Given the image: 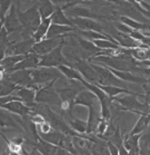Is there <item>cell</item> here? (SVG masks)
<instances>
[{
    "instance_id": "obj_1",
    "label": "cell",
    "mask_w": 150,
    "mask_h": 155,
    "mask_svg": "<svg viewBox=\"0 0 150 155\" xmlns=\"http://www.w3.org/2000/svg\"><path fill=\"white\" fill-rule=\"evenodd\" d=\"M14 4L17 6L18 18H19L21 26H22L21 36H22V38H30L35 34V31L37 30L38 26L40 25V22L42 20L38 9V5L35 4L30 8H28L27 10L21 11L20 2L16 1Z\"/></svg>"
},
{
    "instance_id": "obj_2",
    "label": "cell",
    "mask_w": 150,
    "mask_h": 155,
    "mask_svg": "<svg viewBox=\"0 0 150 155\" xmlns=\"http://www.w3.org/2000/svg\"><path fill=\"white\" fill-rule=\"evenodd\" d=\"M66 40L62 41L59 46H57L55 49L49 51L46 55H42L40 57V61H39V67H58L60 65H69L72 66V64L63 56L62 49L63 46L66 45Z\"/></svg>"
},
{
    "instance_id": "obj_3",
    "label": "cell",
    "mask_w": 150,
    "mask_h": 155,
    "mask_svg": "<svg viewBox=\"0 0 150 155\" xmlns=\"http://www.w3.org/2000/svg\"><path fill=\"white\" fill-rule=\"evenodd\" d=\"M56 81H53L48 84L41 85L37 93H36V102L40 104H46L49 106H58L61 105V98L59 94L55 89L53 84Z\"/></svg>"
},
{
    "instance_id": "obj_4",
    "label": "cell",
    "mask_w": 150,
    "mask_h": 155,
    "mask_svg": "<svg viewBox=\"0 0 150 155\" xmlns=\"http://www.w3.org/2000/svg\"><path fill=\"white\" fill-rule=\"evenodd\" d=\"M137 97H142V94L137 95V94H125L123 97L117 98L120 104H121L127 112H131L137 115H142V114H150V106L146 102H139Z\"/></svg>"
},
{
    "instance_id": "obj_5",
    "label": "cell",
    "mask_w": 150,
    "mask_h": 155,
    "mask_svg": "<svg viewBox=\"0 0 150 155\" xmlns=\"http://www.w3.org/2000/svg\"><path fill=\"white\" fill-rule=\"evenodd\" d=\"M62 76L61 71L57 67H37L31 69L32 83L39 86L57 81Z\"/></svg>"
},
{
    "instance_id": "obj_6",
    "label": "cell",
    "mask_w": 150,
    "mask_h": 155,
    "mask_svg": "<svg viewBox=\"0 0 150 155\" xmlns=\"http://www.w3.org/2000/svg\"><path fill=\"white\" fill-rule=\"evenodd\" d=\"M92 67L94 68V71L98 75V83L97 84L101 85H115V86H120V87H126L125 83L126 81L118 78L107 66L100 65V64L94 63L90 61Z\"/></svg>"
},
{
    "instance_id": "obj_7",
    "label": "cell",
    "mask_w": 150,
    "mask_h": 155,
    "mask_svg": "<svg viewBox=\"0 0 150 155\" xmlns=\"http://www.w3.org/2000/svg\"><path fill=\"white\" fill-rule=\"evenodd\" d=\"M67 16L69 18L72 17H82V18H90V19H94V20H115L113 16H104L96 12V11L91 10L90 8L85 7V6H79L76 5L73 7H70L69 9H67Z\"/></svg>"
},
{
    "instance_id": "obj_8",
    "label": "cell",
    "mask_w": 150,
    "mask_h": 155,
    "mask_svg": "<svg viewBox=\"0 0 150 155\" xmlns=\"http://www.w3.org/2000/svg\"><path fill=\"white\" fill-rule=\"evenodd\" d=\"M72 66L80 71L82 77L87 81L94 83V84H97L98 83V75L96 73V71H94V68L92 67L91 63L88 59L76 55V56H73Z\"/></svg>"
},
{
    "instance_id": "obj_9",
    "label": "cell",
    "mask_w": 150,
    "mask_h": 155,
    "mask_svg": "<svg viewBox=\"0 0 150 155\" xmlns=\"http://www.w3.org/2000/svg\"><path fill=\"white\" fill-rule=\"evenodd\" d=\"M71 84H68L65 87L58 88L57 92L59 94L60 98H61V102H67L70 103L73 105V102H75V98L76 96L78 95V93L82 91L84 88H86L82 85V83L79 81H70ZM75 106V105H73Z\"/></svg>"
},
{
    "instance_id": "obj_10",
    "label": "cell",
    "mask_w": 150,
    "mask_h": 155,
    "mask_svg": "<svg viewBox=\"0 0 150 155\" xmlns=\"http://www.w3.org/2000/svg\"><path fill=\"white\" fill-rule=\"evenodd\" d=\"M68 37H55V38H43L40 41L35 42V45L32 47V51L36 54H38L40 56L48 54L49 51H51L55 49L57 46H59L62 41L66 40Z\"/></svg>"
},
{
    "instance_id": "obj_11",
    "label": "cell",
    "mask_w": 150,
    "mask_h": 155,
    "mask_svg": "<svg viewBox=\"0 0 150 155\" xmlns=\"http://www.w3.org/2000/svg\"><path fill=\"white\" fill-rule=\"evenodd\" d=\"M1 108L8 110L9 113L14 114L17 116L21 117L22 120H28L30 114L32 113V108L26 105L22 101H11L1 106Z\"/></svg>"
},
{
    "instance_id": "obj_12",
    "label": "cell",
    "mask_w": 150,
    "mask_h": 155,
    "mask_svg": "<svg viewBox=\"0 0 150 155\" xmlns=\"http://www.w3.org/2000/svg\"><path fill=\"white\" fill-rule=\"evenodd\" d=\"M35 39L30 38H22L21 41H12L9 48L7 50V55H27L31 53L32 47L35 45Z\"/></svg>"
},
{
    "instance_id": "obj_13",
    "label": "cell",
    "mask_w": 150,
    "mask_h": 155,
    "mask_svg": "<svg viewBox=\"0 0 150 155\" xmlns=\"http://www.w3.org/2000/svg\"><path fill=\"white\" fill-rule=\"evenodd\" d=\"M75 27L78 29H84V30H96V31L102 32V34H107L105 32V27L99 22V20H94L90 18H82V17H72L70 18Z\"/></svg>"
},
{
    "instance_id": "obj_14",
    "label": "cell",
    "mask_w": 150,
    "mask_h": 155,
    "mask_svg": "<svg viewBox=\"0 0 150 155\" xmlns=\"http://www.w3.org/2000/svg\"><path fill=\"white\" fill-rule=\"evenodd\" d=\"M5 28L7 29V31L9 35L12 34V32L22 30V26H21L20 21H19V18H18L17 6H16L14 2L12 4L11 8L9 9V11H8V14L6 15V17H5Z\"/></svg>"
},
{
    "instance_id": "obj_15",
    "label": "cell",
    "mask_w": 150,
    "mask_h": 155,
    "mask_svg": "<svg viewBox=\"0 0 150 155\" xmlns=\"http://www.w3.org/2000/svg\"><path fill=\"white\" fill-rule=\"evenodd\" d=\"M36 93H37V91L32 87L18 86L17 89L14 92V94L17 95L26 105H28L29 107L34 108L35 105L37 104V102H36Z\"/></svg>"
},
{
    "instance_id": "obj_16",
    "label": "cell",
    "mask_w": 150,
    "mask_h": 155,
    "mask_svg": "<svg viewBox=\"0 0 150 155\" xmlns=\"http://www.w3.org/2000/svg\"><path fill=\"white\" fill-rule=\"evenodd\" d=\"M22 127L19 124L17 120H14L11 116L9 112L6 109L0 107V130H18V132H22L21 130Z\"/></svg>"
},
{
    "instance_id": "obj_17",
    "label": "cell",
    "mask_w": 150,
    "mask_h": 155,
    "mask_svg": "<svg viewBox=\"0 0 150 155\" xmlns=\"http://www.w3.org/2000/svg\"><path fill=\"white\" fill-rule=\"evenodd\" d=\"M99 102V99L94 93L87 89V88H84L82 91L78 93V95L76 96L75 98V102H73V105L75 106H84V107H90V106L94 105Z\"/></svg>"
},
{
    "instance_id": "obj_18",
    "label": "cell",
    "mask_w": 150,
    "mask_h": 155,
    "mask_svg": "<svg viewBox=\"0 0 150 155\" xmlns=\"http://www.w3.org/2000/svg\"><path fill=\"white\" fill-rule=\"evenodd\" d=\"M101 120V114L98 112L97 104L89 107V114H88V120H87V132L86 134L91 135L97 133L98 124Z\"/></svg>"
},
{
    "instance_id": "obj_19",
    "label": "cell",
    "mask_w": 150,
    "mask_h": 155,
    "mask_svg": "<svg viewBox=\"0 0 150 155\" xmlns=\"http://www.w3.org/2000/svg\"><path fill=\"white\" fill-rule=\"evenodd\" d=\"M75 37H76V39H77V42H78V45L80 46V48L84 50L85 53L87 54L88 59L91 58V57L97 56L100 51H102L99 47L96 46V44H94L92 40H89V39H87V38L81 37V36L78 35L77 32H76Z\"/></svg>"
},
{
    "instance_id": "obj_20",
    "label": "cell",
    "mask_w": 150,
    "mask_h": 155,
    "mask_svg": "<svg viewBox=\"0 0 150 155\" xmlns=\"http://www.w3.org/2000/svg\"><path fill=\"white\" fill-rule=\"evenodd\" d=\"M108 68L117 76V77L122 79V81H127V83H133V84H140V85H143V84H146V83H148V79H147L146 77L135 74L132 71H118V69H113V68H110V67H108Z\"/></svg>"
},
{
    "instance_id": "obj_21",
    "label": "cell",
    "mask_w": 150,
    "mask_h": 155,
    "mask_svg": "<svg viewBox=\"0 0 150 155\" xmlns=\"http://www.w3.org/2000/svg\"><path fill=\"white\" fill-rule=\"evenodd\" d=\"M140 137L141 134H126L123 136V146L129 154H140Z\"/></svg>"
},
{
    "instance_id": "obj_22",
    "label": "cell",
    "mask_w": 150,
    "mask_h": 155,
    "mask_svg": "<svg viewBox=\"0 0 150 155\" xmlns=\"http://www.w3.org/2000/svg\"><path fill=\"white\" fill-rule=\"evenodd\" d=\"M117 20V19H116ZM118 20L126 24L127 26H129L130 28H132L133 30H139V31H148L150 30V24L148 22H141V21L135 20L132 18L127 17V16H119Z\"/></svg>"
},
{
    "instance_id": "obj_23",
    "label": "cell",
    "mask_w": 150,
    "mask_h": 155,
    "mask_svg": "<svg viewBox=\"0 0 150 155\" xmlns=\"http://www.w3.org/2000/svg\"><path fill=\"white\" fill-rule=\"evenodd\" d=\"M97 85L101 88L109 97H117L120 94H137V95H140L138 93L131 92L129 89H127L126 87H120V86H115V85H101V84H97Z\"/></svg>"
},
{
    "instance_id": "obj_24",
    "label": "cell",
    "mask_w": 150,
    "mask_h": 155,
    "mask_svg": "<svg viewBox=\"0 0 150 155\" xmlns=\"http://www.w3.org/2000/svg\"><path fill=\"white\" fill-rule=\"evenodd\" d=\"M51 22L53 24H58V25H66V26H73L72 21L68 16L66 15L65 10L61 6H56V10L51 16Z\"/></svg>"
},
{
    "instance_id": "obj_25",
    "label": "cell",
    "mask_w": 150,
    "mask_h": 155,
    "mask_svg": "<svg viewBox=\"0 0 150 155\" xmlns=\"http://www.w3.org/2000/svg\"><path fill=\"white\" fill-rule=\"evenodd\" d=\"M37 5L42 19L51 17L56 10V5L51 0H37Z\"/></svg>"
},
{
    "instance_id": "obj_26",
    "label": "cell",
    "mask_w": 150,
    "mask_h": 155,
    "mask_svg": "<svg viewBox=\"0 0 150 155\" xmlns=\"http://www.w3.org/2000/svg\"><path fill=\"white\" fill-rule=\"evenodd\" d=\"M58 69L61 71V74L66 78H68L69 81H81L84 79L82 75L80 74V71L76 69L73 66H69V65H60L58 66Z\"/></svg>"
},
{
    "instance_id": "obj_27",
    "label": "cell",
    "mask_w": 150,
    "mask_h": 155,
    "mask_svg": "<svg viewBox=\"0 0 150 155\" xmlns=\"http://www.w3.org/2000/svg\"><path fill=\"white\" fill-rule=\"evenodd\" d=\"M150 125V114H142L139 115V120H137L135 126L129 134H142L143 132H146L149 128Z\"/></svg>"
},
{
    "instance_id": "obj_28",
    "label": "cell",
    "mask_w": 150,
    "mask_h": 155,
    "mask_svg": "<svg viewBox=\"0 0 150 155\" xmlns=\"http://www.w3.org/2000/svg\"><path fill=\"white\" fill-rule=\"evenodd\" d=\"M50 25H51V17L42 19L41 22H40V25H39L38 28H37V30H36L35 34L32 35V38L35 39L36 42L40 41L41 39L47 37V32H48Z\"/></svg>"
},
{
    "instance_id": "obj_29",
    "label": "cell",
    "mask_w": 150,
    "mask_h": 155,
    "mask_svg": "<svg viewBox=\"0 0 150 155\" xmlns=\"http://www.w3.org/2000/svg\"><path fill=\"white\" fill-rule=\"evenodd\" d=\"M24 56H26V55H12V54L6 55L4 59L1 60L0 66H2V67L6 69V71H7L8 69H10V68L14 67V65H17L20 60L24 59Z\"/></svg>"
},
{
    "instance_id": "obj_30",
    "label": "cell",
    "mask_w": 150,
    "mask_h": 155,
    "mask_svg": "<svg viewBox=\"0 0 150 155\" xmlns=\"http://www.w3.org/2000/svg\"><path fill=\"white\" fill-rule=\"evenodd\" d=\"M18 85L14 84V81H11L9 79V77L5 78L2 81H0V96H6V95H10V94H14V92L17 89Z\"/></svg>"
},
{
    "instance_id": "obj_31",
    "label": "cell",
    "mask_w": 150,
    "mask_h": 155,
    "mask_svg": "<svg viewBox=\"0 0 150 155\" xmlns=\"http://www.w3.org/2000/svg\"><path fill=\"white\" fill-rule=\"evenodd\" d=\"M70 127L72 128L76 133L78 134H86L87 132V120H79V118H75V117H71L69 120Z\"/></svg>"
},
{
    "instance_id": "obj_32",
    "label": "cell",
    "mask_w": 150,
    "mask_h": 155,
    "mask_svg": "<svg viewBox=\"0 0 150 155\" xmlns=\"http://www.w3.org/2000/svg\"><path fill=\"white\" fill-rule=\"evenodd\" d=\"M92 41L96 44V46L99 47L101 50L119 49V48L121 47L119 44L112 41V40H110V39H96V40H92Z\"/></svg>"
},
{
    "instance_id": "obj_33",
    "label": "cell",
    "mask_w": 150,
    "mask_h": 155,
    "mask_svg": "<svg viewBox=\"0 0 150 155\" xmlns=\"http://www.w3.org/2000/svg\"><path fill=\"white\" fill-rule=\"evenodd\" d=\"M12 4H14V0H0V20L5 19Z\"/></svg>"
},
{
    "instance_id": "obj_34",
    "label": "cell",
    "mask_w": 150,
    "mask_h": 155,
    "mask_svg": "<svg viewBox=\"0 0 150 155\" xmlns=\"http://www.w3.org/2000/svg\"><path fill=\"white\" fill-rule=\"evenodd\" d=\"M107 147L110 155H119V148L117 147V145L109 140H107Z\"/></svg>"
},
{
    "instance_id": "obj_35",
    "label": "cell",
    "mask_w": 150,
    "mask_h": 155,
    "mask_svg": "<svg viewBox=\"0 0 150 155\" xmlns=\"http://www.w3.org/2000/svg\"><path fill=\"white\" fill-rule=\"evenodd\" d=\"M140 6L142 7V10H141V14L147 17L148 19H150V4H147L145 0H142L141 2H139Z\"/></svg>"
},
{
    "instance_id": "obj_36",
    "label": "cell",
    "mask_w": 150,
    "mask_h": 155,
    "mask_svg": "<svg viewBox=\"0 0 150 155\" xmlns=\"http://www.w3.org/2000/svg\"><path fill=\"white\" fill-rule=\"evenodd\" d=\"M51 1H53L56 6H63L66 2H68V0H51Z\"/></svg>"
},
{
    "instance_id": "obj_37",
    "label": "cell",
    "mask_w": 150,
    "mask_h": 155,
    "mask_svg": "<svg viewBox=\"0 0 150 155\" xmlns=\"http://www.w3.org/2000/svg\"><path fill=\"white\" fill-rule=\"evenodd\" d=\"M147 79H148V83H150V77H149V78H147Z\"/></svg>"
},
{
    "instance_id": "obj_38",
    "label": "cell",
    "mask_w": 150,
    "mask_h": 155,
    "mask_svg": "<svg viewBox=\"0 0 150 155\" xmlns=\"http://www.w3.org/2000/svg\"><path fill=\"white\" fill-rule=\"evenodd\" d=\"M1 135H2V133H1V130H0V136H1Z\"/></svg>"
},
{
    "instance_id": "obj_39",
    "label": "cell",
    "mask_w": 150,
    "mask_h": 155,
    "mask_svg": "<svg viewBox=\"0 0 150 155\" xmlns=\"http://www.w3.org/2000/svg\"><path fill=\"white\" fill-rule=\"evenodd\" d=\"M17 1H18V2H20V1H21V0H17Z\"/></svg>"
},
{
    "instance_id": "obj_40",
    "label": "cell",
    "mask_w": 150,
    "mask_h": 155,
    "mask_svg": "<svg viewBox=\"0 0 150 155\" xmlns=\"http://www.w3.org/2000/svg\"><path fill=\"white\" fill-rule=\"evenodd\" d=\"M147 1H150V0H147Z\"/></svg>"
}]
</instances>
